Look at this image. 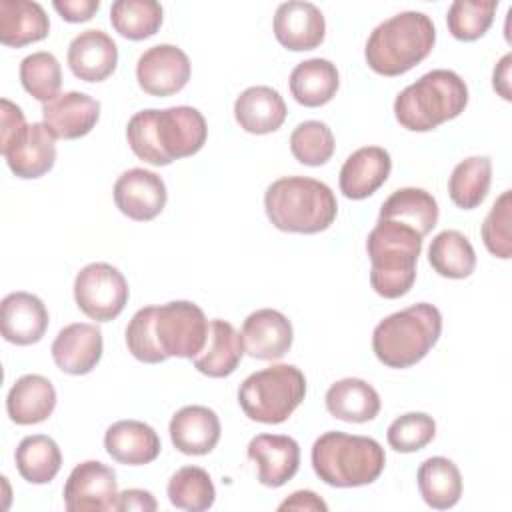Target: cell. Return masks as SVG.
<instances>
[{
  "mask_svg": "<svg viewBox=\"0 0 512 512\" xmlns=\"http://www.w3.org/2000/svg\"><path fill=\"white\" fill-rule=\"evenodd\" d=\"M104 448L112 460L126 466L150 464L158 458L162 444L158 432L140 420H118L104 434Z\"/></svg>",
  "mask_w": 512,
  "mask_h": 512,
  "instance_id": "cb8c5ba5",
  "label": "cell"
},
{
  "mask_svg": "<svg viewBox=\"0 0 512 512\" xmlns=\"http://www.w3.org/2000/svg\"><path fill=\"white\" fill-rule=\"evenodd\" d=\"M168 190L164 180L146 168L122 172L114 184L116 208L136 222L154 220L166 206Z\"/></svg>",
  "mask_w": 512,
  "mask_h": 512,
  "instance_id": "4fadbf2b",
  "label": "cell"
},
{
  "mask_svg": "<svg viewBox=\"0 0 512 512\" xmlns=\"http://www.w3.org/2000/svg\"><path fill=\"white\" fill-rule=\"evenodd\" d=\"M510 222H512V190H504L492 204L480 228L486 250L492 256L502 260H508L512 256Z\"/></svg>",
  "mask_w": 512,
  "mask_h": 512,
  "instance_id": "b9f144b4",
  "label": "cell"
},
{
  "mask_svg": "<svg viewBox=\"0 0 512 512\" xmlns=\"http://www.w3.org/2000/svg\"><path fill=\"white\" fill-rule=\"evenodd\" d=\"M52 6L66 22L78 24L90 20L98 12L100 0H54Z\"/></svg>",
  "mask_w": 512,
  "mask_h": 512,
  "instance_id": "ee69618b",
  "label": "cell"
},
{
  "mask_svg": "<svg viewBox=\"0 0 512 512\" xmlns=\"http://www.w3.org/2000/svg\"><path fill=\"white\" fill-rule=\"evenodd\" d=\"M116 472L98 460H86L72 468L64 484V506L70 512H110L118 502Z\"/></svg>",
  "mask_w": 512,
  "mask_h": 512,
  "instance_id": "8fae6325",
  "label": "cell"
},
{
  "mask_svg": "<svg viewBox=\"0 0 512 512\" xmlns=\"http://www.w3.org/2000/svg\"><path fill=\"white\" fill-rule=\"evenodd\" d=\"M190 60L174 44H156L144 50L136 64L138 86L150 96H172L190 80Z\"/></svg>",
  "mask_w": 512,
  "mask_h": 512,
  "instance_id": "7c38bea8",
  "label": "cell"
},
{
  "mask_svg": "<svg viewBox=\"0 0 512 512\" xmlns=\"http://www.w3.org/2000/svg\"><path fill=\"white\" fill-rule=\"evenodd\" d=\"M510 68H512V54H504V56L500 58V62L494 66V72H492V88H494L504 100H512Z\"/></svg>",
  "mask_w": 512,
  "mask_h": 512,
  "instance_id": "7dc6e473",
  "label": "cell"
},
{
  "mask_svg": "<svg viewBox=\"0 0 512 512\" xmlns=\"http://www.w3.org/2000/svg\"><path fill=\"white\" fill-rule=\"evenodd\" d=\"M428 262L436 274L452 280L468 278L476 268V252L470 240L458 230H442L432 238Z\"/></svg>",
  "mask_w": 512,
  "mask_h": 512,
  "instance_id": "e575fe53",
  "label": "cell"
},
{
  "mask_svg": "<svg viewBox=\"0 0 512 512\" xmlns=\"http://www.w3.org/2000/svg\"><path fill=\"white\" fill-rule=\"evenodd\" d=\"M20 82L24 90L46 104L58 96L62 86V68L52 52H32L20 62Z\"/></svg>",
  "mask_w": 512,
  "mask_h": 512,
  "instance_id": "74e56055",
  "label": "cell"
},
{
  "mask_svg": "<svg viewBox=\"0 0 512 512\" xmlns=\"http://www.w3.org/2000/svg\"><path fill=\"white\" fill-rule=\"evenodd\" d=\"M244 352L242 334L230 322L214 318L208 324L206 344L200 354L192 358V362L194 368L204 376L226 378L238 368Z\"/></svg>",
  "mask_w": 512,
  "mask_h": 512,
  "instance_id": "d4e9b609",
  "label": "cell"
},
{
  "mask_svg": "<svg viewBox=\"0 0 512 512\" xmlns=\"http://www.w3.org/2000/svg\"><path fill=\"white\" fill-rule=\"evenodd\" d=\"M436 436V422L426 412H408L398 416L386 432V440L396 452H418Z\"/></svg>",
  "mask_w": 512,
  "mask_h": 512,
  "instance_id": "60d3db41",
  "label": "cell"
},
{
  "mask_svg": "<svg viewBox=\"0 0 512 512\" xmlns=\"http://www.w3.org/2000/svg\"><path fill=\"white\" fill-rule=\"evenodd\" d=\"M174 448L186 456H204L212 452L220 440L218 414L200 404L180 408L168 426Z\"/></svg>",
  "mask_w": 512,
  "mask_h": 512,
  "instance_id": "603a6c76",
  "label": "cell"
},
{
  "mask_svg": "<svg viewBox=\"0 0 512 512\" xmlns=\"http://www.w3.org/2000/svg\"><path fill=\"white\" fill-rule=\"evenodd\" d=\"M392 158L380 146H364L352 152L340 168V192L350 200L372 196L390 176Z\"/></svg>",
  "mask_w": 512,
  "mask_h": 512,
  "instance_id": "44dd1931",
  "label": "cell"
},
{
  "mask_svg": "<svg viewBox=\"0 0 512 512\" xmlns=\"http://www.w3.org/2000/svg\"><path fill=\"white\" fill-rule=\"evenodd\" d=\"M294 100L306 108L328 104L340 86L336 64L326 58H310L294 66L288 80Z\"/></svg>",
  "mask_w": 512,
  "mask_h": 512,
  "instance_id": "4dcf8cb0",
  "label": "cell"
},
{
  "mask_svg": "<svg viewBox=\"0 0 512 512\" xmlns=\"http://www.w3.org/2000/svg\"><path fill=\"white\" fill-rule=\"evenodd\" d=\"M326 410L342 422H370L380 412V394L362 378H342L334 382L326 396Z\"/></svg>",
  "mask_w": 512,
  "mask_h": 512,
  "instance_id": "83f0119b",
  "label": "cell"
},
{
  "mask_svg": "<svg viewBox=\"0 0 512 512\" xmlns=\"http://www.w3.org/2000/svg\"><path fill=\"white\" fill-rule=\"evenodd\" d=\"M50 20L38 2L2 0L0 2V42L22 48L48 36Z\"/></svg>",
  "mask_w": 512,
  "mask_h": 512,
  "instance_id": "f546056e",
  "label": "cell"
},
{
  "mask_svg": "<svg viewBox=\"0 0 512 512\" xmlns=\"http://www.w3.org/2000/svg\"><path fill=\"white\" fill-rule=\"evenodd\" d=\"M128 282L124 274L106 262L86 264L74 278L76 306L96 322L118 318L128 304Z\"/></svg>",
  "mask_w": 512,
  "mask_h": 512,
  "instance_id": "30bf717a",
  "label": "cell"
},
{
  "mask_svg": "<svg viewBox=\"0 0 512 512\" xmlns=\"http://www.w3.org/2000/svg\"><path fill=\"white\" fill-rule=\"evenodd\" d=\"M248 458L258 468V482L280 488L300 468V446L286 434H258L248 442Z\"/></svg>",
  "mask_w": 512,
  "mask_h": 512,
  "instance_id": "2e32d148",
  "label": "cell"
},
{
  "mask_svg": "<svg viewBox=\"0 0 512 512\" xmlns=\"http://www.w3.org/2000/svg\"><path fill=\"white\" fill-rule=\"evenodd\" d=\"M422 500L434 510H448L462 496V474L458 466L444 456L424 460L416 474Z\"/></svg>",
  "mask_w": 512,
  "mask_h": 512,
  "instance_id": "1f68e13d",
  "label": "cell"
},
{
  "mask_svg": "<svg viewBox=\"0 0 512 512\" xmlns=\"http://www.w3.org/2000/svg\"><path fill=\"white\" fill-rule=\"evenodd\" d=\"M310 458L316 476L334 488L372 484L386 464V454L378 440L340 430H330L316 438Z\"/></svg>",
  "mask_w": 512,
  "mask_h": 512,
  "instance_id": "5b68a950",
  "label": "cell"
},
{
  "mask_svg": "<svg viewBox=\"0 0 512 512\" xmlns=\"http://www.w3.org/2000/svg\"><path fill=\"white\" fill-rule=\"evenodd\" d=\"M306 396V378L294 364H272L250 374L238 388L242 412L262 424H282Z\"/></svg>",
  "mask_w": 512,
  "mask_h": 512,
  "instance_id": "9c48e42d",
  "label": "cell"
},
{
  "mask_svg": "<svg viewBox=\"0 0 512 512\" xmlns=\"http://www.w3.org/2000/svg\"><path fill=\"white\" fill-rule=\"evenodd\" d=\"M162 14V6L156 0H116L110 8V22L120 36L144 40L160 30Z\"/></svg>",
  "mask_w": 512,
  "mask_h": 512,
  "instance_id": "8d00e7d4",
  "label": "cell"
},
{
  "mask_svg": "<svg viewBox=\"0 0 512 512\" xmlns=\"http://www.w3.org/2000/svg\"><path fill=\"white\" fill-rule=\"evenodd\" d=\"M68 66L84 82L106 80L118 64V46L104 30H84L68 46Z\"/></svg>",
  "mask_w": 512,
  "mask_h": 512,
  "instance_id": "7402d4cb",
  "label": "cell"
},
{
  "mask_svg": "<svg viewBox=\"0 0 512 512\" xmlns=\"http://www.w3.org/2000/svg\"><path fill=\"white\" fill-rule=\"evenodd\" d=\"M278 510H316L326 512L328 504L312 490H296L284 502H280Z\"/></svg>",
  "mask_w": 512,
  "mask_h": 512,
  "instance_id": "bcb514c9",
  "label": "cell"
},
{
  "mask_svg": "<svg viewBox=\"0 0 512 512\" xmlns=\"http://www.w3.org/2000/svg\"><path fill=\"white\" fill-rule=\"evenodd\" d=\"M54 408L56 390L52 382L42 374L20 376L6 396V412L10 420L20 426L40 424L48 420Z\"/></svg>",
  "mask_w": 512,
  "mask_h": 512,
  "instance_id": "484cf974",
  "label": "cell"
},
{
  "mask_svg": "<svg viewBox=\"0 0 512 512\" xmlns=\"http://www.w3.org/2000/svg\"><path fill=\"white\" fill-rule=\"evenodd\" d=\"M436 44V28L430 16L404 10L380 22L368 36L364 58L380 76H400L420 64Z\"/></svg>",
  "mask_w": 512,
  "mask_h": 512,
  "instance_id": "277c9868",
  "label": "cell"
},
{
  "mask_svg": "<svg viewBox=\"0 0 512 512\" xmlns=\"http://www.w3.org/2000/svg\"><path fill=\"white\" fill-rule=\"evenodd\" d=\"M492 182V160L488 156H470L458 162L448 178L450 200L462 208H478L488 196Z\"/></svg>",
  "mask_w": 512,
  "mask_h": 512,
  "instance_id": "836d02e7",
  "label": "cell"
},
{
  "mask_svg": "<svg viewBox=\"0 0 512 512\" xmlns=\"http://www.w3.org/2000/svg\"><path fill=\"white\" fill-rule=\"evenodd\" d=\"M100 118V102L84 92H62L42 104V124L60 140H76L92 132Z\"/></svg>",
  "mask_w": 512,
  "mask_h": 512,
  "instance_id": "9a60e30c",
  "label": "cell"
},
{
  "mask_svg": "<svg viewBox=\"0 0 512 512\" xmlns=\"http://www.w3.org/2000/svg\"><path fill=\"white\" fill-rule=\"evenodd\" d=\"M28 126L24 112L20 106L10 102L8 98L0 100V152L8 148Z\"/></svg>",
  "mask_w": 512,
  "mask_h": 512,
  "instance_id": "7bdbcfd3",
  "label": "cell"
},
{
  "mask_svg": "<svg viewBox=\"0 0 512 512\" xmlns=\"http://www.w3.org/2000/svg\"><path fill=\"white\" fill-rule=\"evenodd\" d=\"M14 458L20 476L30 484L52 482L62 466V452L56 440L46 434H32L22 438Z\"/></svg>",
  "mask_w": 512,
  "mask_h": 512,
  "instance_id": "d6a6232c",
  "label": "cell"
},
{
  "mask_svg": "<svg viewBox=\"0 0 512 512\" xmlns=\"http://www.w3.org/2000/svg\"><path fill=\"white\" fill-rule=\"evenodd\" d=\"M264 210L274 228L292 234H318L336 220L332 188L308 176L274 180L264 194Z\"/></svg>",
  "mask_w": 512,
  "mask_h": 512,
  "instance_id": "3957f363",
  "label": "cell"
},
{
  "mask_svg": "<svg viewBox=\"0 0 512 512\" xmlns=\"http://www.w3.org/2000/svg\"><path fill=\"white\" fill-rule=\"evenodd\" d=\"M274 36L276 40L292 50H314L324 42L326 20L322 10L312 2L290 0L282 2L274 12Z\"/></svg>",
  "mask_w": 512,
  "mask_h": 512,
  "instance_id": "5bb4252c",
  "label": "cell"
},
{
  "mask_svg": "<svg viewBox=\"0 0 512 512\" xmlns=\"http://www.w3.org/2000/svg\"><path fill=\"white\" fill-rule=\"evenodd\" d=\"M496 8V0H456L446 14L448 32L456 40L474 42L492 26Z\"/></svg>",
  "mask_w": 512,
  "mask_h": 512,
  "instance_id": "f35d334b",
  "label": "cell"
},
{
  "mask_svg": "<svg viewBox=\"0 0 512 512\" xmlns=\"http://www.w3.org/2000/svg\"><path fill=\"white\" fill-rule=\"evenodd\" d=\"M366 252L370 258V286L378 296L394 300L410 292L422 252V236L416 230L378 220L366 238Z\"/></svg>",
  "mask_w": 512,
  "mask_h": 512,
  "instance_id": "52a82bcc",
  "label": "cell"
},
{
  "mask_svg": "<svg viewBox=\"0 0 512 512\" xmlns=\"http://www.w3.org/2000/svg\"><path fill=\"white\" fill-rule=\"evenodd\" d=\"M158 508L156 498L152 496V492L142 490V488H128L124 492L118 494V502H116V512H130V510H138V512H154Z\"/></svg>",
  "mask_w": 512,
  "mask_h": 512,
  "instance_id": "f6af8a7d",
  "label": "cell"
},
{
  "mask_svg": "<svg viewBox=\"0 0 512 512\" xmlns=\"http://www.w3.org/2000/svg\"><path fill=\"white\" fill-rule=\"evenodd\" d=\"M48 320V310L36 294L18 290L2 298L0 328L10 344L30 346L40 342L48 330Z\"/></svg>",
  "mask_w": 512,
  "mask_h": 512,
  "instance_id": "e0dca14e",
  "label": "cell"
},
{
  "mask_svg": "<svg viewBox=\"0 0 512 512\" xmlns=\"http://www.w3.org/2000/svg\"><path fill=\"white\" fill-rule=\"evenodd\" d=\"M208 138L206 118L192 106L146 108L126 124L130 150L152 166H168L202 150Z\"/></svg>",
  "mask_w": 512,
  "mask_h": 512,
  "instance_id": "7a4b0ae2",
  "label": "cell"
},
{
  "mask_svg": "<svg viewBox=\"0 0 512 512\" xmlns=\"http://www.w3.org/2000/svg\"><path fill=\"white\" fill-rule=\"evenodd\" d=\"M286 102L270 86H250L234 102V118L244 132L270 134L286 120Z\"/></svg>",
  "mask_w": 512,
  "mask_h": 512,
  "instance_id": "4316f807",
  "label": "cell"
},
{
  "mask_svg": "<svg viewBox=\"0 0 512 512\" xmlns=\"http://www.w3.org/2000/svg\"><path fill=\"white\" fill-rule=\"evenodd\" d=\"M208 318L188 300L140 308L126 326L128 352L144 364H160L172 356L194 358L206 344Z\"/></svg>",
  "mask_w": 512,
  "mask_h": 512,
  "instance_id": "6da1fadb",
  "label": "cell"
},
{
  "mask_svg": "<svg viewBox=\"0 0 512 512\" xmlns=\"http://www.w3.org/2000/svg\"><path fill=\"white\" fill-rule=\"evenodd\" d=\"M240 334L246 354L256 360L282 358L292 348L294 340L290 320L274 308H260L248 314Z\"/></svg>",
  "mask_w": 512,
  "mask_h": 512,
  "instance_id": "d6986e66",
  "label": "cell"
},
{
  "mask_svg": "<svg viewBox=\"0 0 512 512\" xmlns=\"http://www.w3.org/2000/svg\"><path fill=\"white\" fill-rule=\"evenodd\" d=\"M336 142L328 124L320 120L300 122L290 134V152L304 166H322L334 154Z\"/></svg>",
  "mask_w": 512,
  "mask_h": 512,
  "instance_id": "ab89813d",
  "label": "cell"
},
{
  "mask_svg": "<svg viewBox=\"0 0 512 512\" xmlns=\"http://www.w3.org/2000/svg\"><path fill=\"white\" fill-rule=\"evenodd\" d=\"M102 332L96 324L74 322L64 326L52 342L54 364L72 376L88 374L102 358Z\"/></svg>",
  "mask_w": 512,
  "mask_h": 512,
  "instance_id": "ac0fdd59",
  "label": "cell"
},
{
  "mask_svg": "<svg viewBox=\"0 0 512 512\" xmlns=\"http://www.w3.org/2000/svg\"><path fill=\"white\" fill-rule=\"evenodd\" d=\"M442 334V314L434 304L418 302L378 322L372 332V350L388 368L418 364Z\"/></svg>",
  "mask_w": 512,
  "mask_h": 512,
  "instance_id": "ba28073f",
  "label": "cell"
},
{
  "mask_svg": "<svg viewBox=\"0 0 512 512\" xmlns=\"http://www.w3.org/2000/svg\"><path fill=\"white\" fill-rule=\"evenodd\" d=\"M54 136L42 122L28 124L22 134L2 150L8 168L22 180H32L48 174L56 162Z\"/></svg>",
  "mask_w": 512,
  "mask_h": 512,
  "instance_id": "ffe728a7",
  "label": "cell"
},
{
  "mask_svg": "<svg viewBox=\"0 0 512 512\" xmlns=\"http://www.w3.org/2000/svg\"><path fill=\"white\" fill-rule=\"evenodd\" d=\"M468 104V86L454 72L436 68L406 86L394 100L398 124L412 132H430L458 118Z\"/></svg>",
  "mask_w": 512,
  "mask_h": 512,
  "instance_id": "8992f818",
  "label": "cell"
},
{
  "mask_svg": "<svg viewBox=\"0 0 512 512\" xmlns=\"http://www.w3.org/2000/svg\"><path fill=\"white\" fill-rule=\"evenodd\" d=\"M166 492L172 506L190 512L208 510L216 500L214 482L200 466H182L176 470L168 480Z\"/></svg>",
  "mask_w": 512,
  "mask_h": 512,
  "instance_id": "d590c367",
  "label": "cell"
},
{
  "mask_svg": "<svg viewBox=\"0 0 512 512\" xmlns=\"http://www.w3.org/2000/svg\"><path fill=\"white\" fill-rule=\"evenodd\" d=\"M378 220L404 224L424 238L438 224V202L424 188H398L380 206Z\"/></svg>",
  "mask_w": 512,
  "mask_h": 512,
  "instance_id": "f1b7e54d",
  "label": "cell"
}]
</instances>
